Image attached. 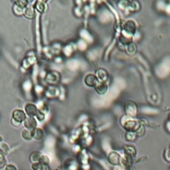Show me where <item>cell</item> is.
Masks as SVG:
<instances>
[{
    "mask_svg": "<svg viewBox=\"0 0 170 170\" xmlns=\"http://www.w3.org/2000/svg\"><path fill=\"white\" fill-rule=\"evenodd\" d=\"M125 159L130 163L132 159L136 156V150L134 147L132 146H127L124 148Z\"/></svg>",
    "mask_w": 170,
    "mask_h": 170,
    "instance_id": "1",
    "label": "cell"
},
{
    "mask_svg": "<svg viewBox=\"0 0 170 170\" xmlns=\"http://www.w3.org/2000/svg\"><path fill=\"white\" fill-rule=\"evenodd\" d=\"M122 158L120 155L118 153L112 152L110 153L108 156V160L109 163L113 166H120L122 162Z\"/></svg>",
    "mask_w": 170,
    "mask_h": 170,
    "instance_id": "2",
    "label": "cell"
},
{
    "mask_svg": "<svg viewBox=\"0 0 170 170\" xmlns=\"http://www.w3.org/2000/svg\"><path fill=\"white\" fill-rule=\"evenodd\" d=\"M26 111L28 116L31 117H37L40 112V111H39L35 105L33 104H27L26 107Z\"/></svg>",
    "mask_w": 170,
    "mask_h": 170,
    "instance_id": "3",
    "label": "cell"
},
{
    "mask_svg": "<svg viewBox=\"0 0 170 170\" xmlns=\"http://www.w3.org/2000/svg\"><path fill=\"white\" fill-rule=\"evenodd\" d=\"M12 117L14 120L17 122H21L26 120V115L21 110H16L12 114Z\"/></svg>",
    "mask_w": 170,
    "mask_h": 170,
    "instance_id": "4",
    "label": "cell"
},
{
    "mask_svg": "<svg viewBox=\"0 0 170 170\" xmlns=\"http://www.w3.org/2000/svg\"><path fill=\"white\" fill-rule=\"evenodd\" d=\"M84 81L88 87H94L97 84V83H98V78L94 75V74H88L85 77Z\"/></svg>",
    "mask_w": 170,
    "mask_h": 170,
    "instance_id": "5",
    "label": "cell"
},
{
    "mask_svg": "<svg viewBox=\"0 0 170 170\" xmlns=\"http://www.w3.org/2000/svg\"><path fill=\"white\" fill-rule=\"evenodd\" d=\"M24 125L27 128V129L33 130L35 128H36L37 123L36 120L33 117L29 116L27 118L26 120L24 121Z\"/></svg>",
    "mask_w": 170,
    "mask_h": 170,
    "instance_id": "6",
    "label": "cell"
},
{
    "mask_svg": "<svg viewBox=\"0 0 170 170\" xmlns=\"http://www.w3.org/2000/svg\"><path fill=\"white\" fill-rule=\"evenodd\" d=\"M124 30L128 34L134 33L136 31V25L132 21H128L124 25Z\"/></svg>",
    "mask_w": 170,
    "mask_h": 170,
    "instance_id": "7",
    "label": "cell"
},
{
    "mask_svg": "<svg viewBox=\"0 0 170 170\" xmlns=\"http://www.w3.org/2000/svg\"><path fill=\"white\" fill-rule=\"evenodd\" d=\"M124 127L130 132H134L139 129V125L137 122L129 121L124 125Z\"/></svg>",
    "mask_w": 170,
    "mask_h": 170,
    "instance_id": "8",
    "label": "cell"
},
{
    "mask_svg": "<svg viewBox=\"0 0 170 170\" xmlns=\"http://www.w3.org/2000/svg\"><path fill=\"white\" fill-rule=\"evenodd\" d=\"M95 89L98 93L99 94H104L107 90V84L105 82H98L97 84L95 86Z\"/></svg>",
    "mask_w": 170,
    "mask_h": 170,
    "instance_id": "9",
    "label": "cell"
},
{
    "mask_svg": "<svg viewBox=\"0 0 170 170\" xmlns=\"http://www.w3.org/2000/svg\"><path fill=\"white\" fill-rule=\"evenodd\" d=\"M41 155L42 154L41 153L39 152H37V151H35V152H32L29 156L30 162H32L33 163L39 162L40 158H41Z\"/></svg>",
    "mask_w": 170,
    "mask_h": 170,
    "instance_id": "10",
    "label": "cell"
},
{
    "mask_svg": "<svg viewBox=\"0 0 170 170\" xmlns=\"http://www.w3.org/2000/svg\"><path fill=\"white\" fill-rule=\"evenodd\" d=\"M43 131L40 128H35L32 130V136L33 138L35 139H41L43 137Z\"/></svg>",
    "mask_w": 170,
    "mask_h": 170,
    "instance_id": "11",
    "label": "cell"
},
{
    "mask_svg": "<svg viewBox=\"0 0 170 170\" xmlns=\"http://www.w3.org/2000/svg\"><path fill=\"white\" fill-rule=\"evenodd\" d=\"M31 167L33 170H49L48 166L43 165L39 162L32 163Z\"/></svg>",
    "mask_w": 170,
    "mask_h": 170,
    "instance_id": "12",
    "label": "cell"
},
{
    "mask_svg": "<svg viewBox=\"0 0 170 170\" xmlns=\"http://www.w3.org/2000/svg\"><path fill=\"white\" fill-rule=\"evenodd\" d=\"M25 15L28 18H32L35 16V9L33 7L29 6L26 9V11H25Z\"/></svg>",
    "mask_w": 170,
    "mask_h": 170,
    "instance_id": "13",
    "label": "cell"
},
{
    "mask_svg": "<svg viewBox=\"0 0 170 170\" xmlns=\"http://www.w3.org/2000/svg\"><path fill=\"white\" fill-rule=\"evenodd\" d=\"M22 136L25 139H26V140H30V139L33 138L32 130L29 129L24 130L22 132Z\"/></svg>",
    "mask_w": 170,
    "mask_h": 170,
    "instance_id": "14",
    "label": "cell"
},
{
    "mask_svg": "<svg viewBox=\"0 0 170 170\" xmlns=\"http://www.w3.org/2000/svg\"><path fill=\"white\" fill-rule=\"evenodd\" d=\"M98 77L100 79H101L103 82H104L107 79L108 74L106 71H104L103 69H100L97 71Z\"/></svg>",
    "mask_w": 170,
    "mask_h": 170,
    "instance_id": "15",
    "label": "cell"
},
{
    "mask_svg": "<svg viewBox=\"0 0 170 170\" xmlns=\"http://www.w3.org/2000/svg\"><path fill=\"white\" fill-rule=\"evenodd\" d=\"M120 40L122 42V43L124 44H130L132 42V37L131 36L129 35V34L125 35L122 34V36L120 37Z\"/></svg>",
    "mask_w": 170,
    "mask_h": 170,
    "instance_id": "16",
    "label": "cell"
},
{
    "mask_svg": "<svg viewBox=\"0 0 170 170\" xmlns=\"http://www.w3.org/2000/svg\"><path fill=\"white\" fill-rule=\"evenodd\" d=\"M39 162L43 164V165H46V166H48V164L49 163V158H48L47 156H46V155H41V158H40Z\"/></svg>",
    "mask_w": 170,
    "mask_h": 170,
    "instance_id": "17",
    "label": "cell"
},
{
    "mask_svg": "<svg viewBox=\"0 0 170 170\" xmlns=\"http://www.w3.org/2000/svg\"><path fill=\"white\" fill-rule=\"evenodd\" d=\"M0 149H1V153L3 155L6 154L9 151V147L6 144L2 143L0 145Z\"/></svg>",
    "mask_w": 170,
    "mask_h": 170,
    "instance_id": "18",
    "label": "cell"
},
{
    "mask_svg": "<svg viewBox=\"0 0 170 170\" xmlns=\"http://www.w3.org/2000/svg\"><path fill=\"white\" fill-rule=\"evenodd\" d=\"M6 163H7V161L4 157V155L1 153L0 154V168H1V169H3L5 166H6Z\"/></svg>",
    "mask_w": 170,
    "mask_h": 170,
    "instance_id": "19",
    "label": "cell"
},
{
    "mask_svg": "<svg viewBox=\"0 0 170 170\" xmlns=\"http://www.w3.org/2000/svg\"><path fill=\"white\" fill-rule=\"evenodd\" d=\"M35 8L39 12H43L45 9V6L41 2H37L35 4Z\"/></svg>",
    "mask_w": 170,
    "mask_h": 170,
    "instance_id": "20",
    "label": "cell"
},
{
    "mask_svg": "<svg viewBox=\"0 0 170 170\" xmlns=\"http://www.w3.org/2000/svg\"><path fill=\"white\" fill-rule=\"evenodd\" d=\"M17 5V6L19 7L20 9H23L24 7H26L27 5V1H17L15 2Z\"/></svg>",
    "mask_w": 170,
    "mask_h": 170,
    "instance_id": "21",
    "label": "cell"
},
{
    "mask_svg": "<svg viewBox=\"0 0 170 170\" xmlns=\"http://www.w3.org/2000/svg\"><path fill=\"white\" fill-rule=\"evenodd\" d=\"M115 170H130V166L121 163L120 166H118V167L116 168Z\"/></svg>",
    "mask_w": 170,
    "mask_h": 170,
    "instance_id": "22",
    "label": "cell"
},
{
    "mask_svg": "<svg viewBox=\"0 0 170 170\" xmlns=\"http://www.w3.org/2000/svg\"><path fill=\"white\" fill-rule=\"evenodd\" d=\"M5 170H17L16 167L12 164H9L5 168Z\"/></svg>",
    "mask_w": 170,
    "mask_h": 170,
    "instance_id": "23",
    "label": "cell"
}]
</instances>
